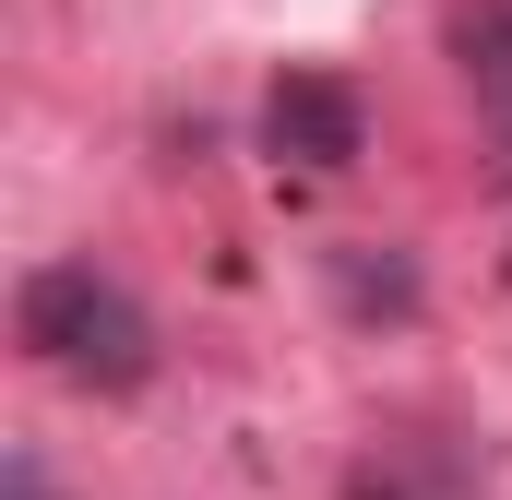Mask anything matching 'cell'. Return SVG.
Instances as JSON below:
<instances>
[{
    "label": "cell",
    "mask_w": 512,
    "mask_h": 500,
    "mask_svg": "<svg viewBox=\"0 0 512 500\" xmlns=\"http://www.w3.org/2000/svg\"><path fill=\"white\" fill-rule=\"evenodd\" d=\"M453 60L477 84V120L512 155V0H453Z\"/></svg>",
    "instance_id": "3"
},
{
    "label": "cell",
    "mask_w": 512,
    "mask_h": 500,
    "mask_svg": "<svg viewBox=\"0 0 512 500\" xmlns=\"http://www.w3.org/2000/svg\"><path fill=\"white\" fill-rule=\"evenodd\" d=\"M12 322H24V346L48 370L84 381V393H131V381L155 370V322L131 310V286L96 274V262H36L24 298H12Z\"/></svg>",
    "instance_id": "1"
},
{
    "label": "cell",
    "mask_w": 512,
    "mask_h": 500,
    "mask_svg": "<svg viewBox=\"0 0 512 500\" xmlns=\"http://www.w3.org/2000/svg\"><path fill=\"white\" fill-rule=\"evenodd\" d=\"M262 143L298 155V167H346V155H358V96H346L334 72H286V84L262 96Z\"/></svg>",
    "instance_id": "2"
},
{
    "label": "cell",
    "mask_w": 512,
    "mask_h": 500,
    "mask_svg": "<svg viewBox=\"0 0 512 500\" xmlns=\"http://www.w3.org/2000/svg\"><path fill=\"white\" fill-rule=\"evenodd\" d=\"M12 500H48V477H36V465H24V453H12Z\"/></svg>",
    "instance_id": "4"
}]
</instances>
